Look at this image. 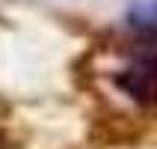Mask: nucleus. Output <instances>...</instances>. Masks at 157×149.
Segmentation results:
<instances>
[{
    "instance_id": "nucleus-1",
    "label": "nucleus",
    "mask_w": 157,
    "mask_h": 149,
    "mask_svg": "<svg viewBox=\"0 0 157 149\" xmlns=\"http://www.w3.org/2000/svg\"><path fill=\"white\" fill-rule=\"evenodd\" d=\"M116 84L140 105H154L157 101V54H142L128 69L116 75Z\"/></svg>"
},
{
    "instance_id": "nucleus-2",
    "label": "nucleus",
    "mask_w": 157,
    "mask_h": 149,
    "mask_svg": "<svg viewBox=\"0 0 157 149\" xmlns=\"http://www.w3.org/2000/svg\"><path fill=\"white\" fill-rule=\"evenodd\" d=\"M128 24L133 33L157 39V0H136L128 12Z\"/></svg>"
}]
</instances>
